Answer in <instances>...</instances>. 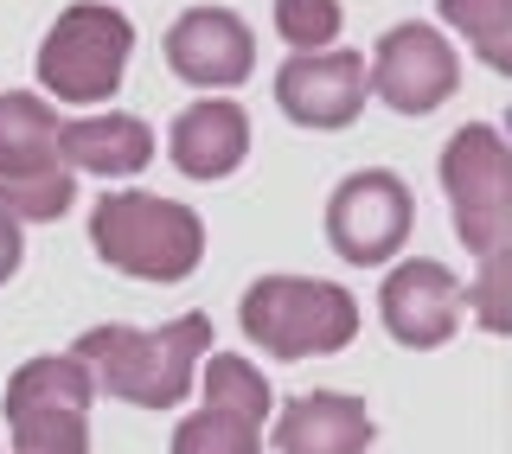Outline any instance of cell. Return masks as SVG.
<instances>
[{
	"label": "cell",
	"instance_id": "cell-1",
	"mask_svg": "<svg viewBox=\"0 0 512 454\" xmlns=\"http://www.w3.org/2000/svg\"><path fill=\"white\" fill-rule=\"evenodd\" d=\"M77 359L96 371V391L135 403V410H180L186 391H199V365L212 352V314H180L167 327H90L77 333Z\"/></svg>",
	"mask_w": 512,
	"mask_h": 454
},
{
	"label": "cell",
	"instance_id": "cell-2",
	"mask_svg": "<svg viewBox=\"0 0 512 454\" xmlns=\"http://www.w3.org/2000/svg\"><path fill=\"white\" fill-rule=\"evenodd\" d=\"M90 250L128 282L167 288V282H186L205 263V218L192 205L167 199V192L116 186L90 212Z\"/></svg>",
	"mask_w": 512,
	"mask_h": 454
},
{
	"label": "cell",
	"instance_id": "cell-3",
	"mask_svg": "<svg viewBox=\"0 0 512 454\" xmlns=\"http://www.w3.org/2000/svg\"><path fill=\"white\" fill-rule=\"evenodd\" d=\"M237 327L256 352L282 365L333 359L359 339V301L352 288L320 282V275H256L237 301Z\"/></svg>",
	"mask_w": 512,
	"mask_h": 454
},
{
	"label": "cell",
	"instance_id": "cell-4",
	"mask_svg": "<svg viewBox=\"0 0 512 454\" xmlns=\"http://www.w3.org/2000/svg\"><path fill=\"white\" fill-rule=\"evenodd\" d=\"M128 52H135V26L116 7H103V0H77L39 39V90L52 103L96 109L122 90Z\"/></svg>",
	"mask_w": 512,
	"mask_h": 454
},
{
	"label": "cell",
	"instance_id": "cell-5",
	"mask_svg": "<svg viewBox=\"0 0 512 454\" xmlns=\"http://www.w3.org/2000/svg\"><path fill=\"white\" fill-rule=\"evenodd\" d=\"M448 212H455V237L461 250L493 256L512 243V141L493 122H468L448 135V148L436 160Z\"/></svg>",
	"mask_w": 512,
	"mask_h": 454
},
{
	"label": "cell",
	"instance_id": "cell-6",
	"mask_svg": "<svg viewBox=\"0 0 512 454\" xmlns=\"http://www.w3.org/2000/svg\"><path fill=\"white\" fill-rule=\"evenodd\" d=\"M416 231V199L391 167H359L327 192V243L352 269H378Z\"/></svg>",
	"mask_w": 512,
	"mask_h": 454
},
{
	"label": "cell",
	"instance_id": "cell-7",
	"mask_svg": "<svg viewBox=\"0 0 512 454\" xmlns=\"http://www.w3.org/2000/svg\"><path fill=\"white\" fill-rule=\"evenodd\" d=\"M461 90V58L442 26L397 20L372 45V96L397 116H429Z\"/></svg>",
	"mask_w": 512,
	"mask_h": 454
},
{
	"label": "cell",
	"instance_id": "cell-8",
	"mask_svg": "<svg viewBox=\"0 0 512 454\" xmlns=\"http://www.w3.org/2000/svg\"><path fill=\"white\" fill-rule=\"evenodd\" d=\"M365 96H372V58L327 45V52H288L276 71V109L295 128L314 135H340L359 122Z\"/></svg>",
	"mask_w": 512,
	"mask_h": 454
},
{
	"label": "cell",
	"instance_id": "cell-9",
	"mask_svg": "<svg viewBox=\"0 0 512 454\" xmlns=\"http://www.w3.org/2000/svg\"><path fill=\"white\" fill-rule=\"evenodd\" d=\"M461 314H468V288L436 256H404L378 282V320L404 352H442L461 333Z\"/></svg>",
	"mask_w": 512,
	"mask_h": 454
},
{
	"label": "cell",
	"instance_id": "cell-10",
	"mask_svg": "<svg viewBox=\"0 0 512 454\" xmlns=\"http://www.w3.org/2000/svg\"><path fill=\"white\" fill-rule=\"evenodd\" d=\"M167 52V71L192 90H237L256 71V32L244 26V13L231 7H186L180 20L160 39Z\"/></svg>",
	"mask_w": 512,
	"mask_h": 454
},
{
	"label": "cell",
	"instance_id": "cell-11",
	"mask_svg": "<svg viewBox=\"0 0 512 454\" xmlns=\"http://www.w3.org/2000/svg\"><path fill=\"white\" fill-rule=\"evenodd\" d=\"M167 160L180 167V180H205V186L231 180L250 160L244 103H231V96H199V103H186L167 128Z\"/></svg>",
	"mask_w": 512,
	"mask_h": 454
},
{
	"label": "cell",
	"instance_id": "cell-12",
	"mask_svg": "<svg viewBox=\"0 0 512 454\" xmlns=\"http://www.w3.org/2000/svg\"><path fill=\"white\" fill-rule=\"evenodd\" d=\"M372 403L352 391H301L276 410V454H372Z\"/></svg>",
	"mask_w": 512,
	"mask_h": 454
},
{
	"label": "cell",
	"instance_id": "cell-13",
	"mask_svg": "<svg viewBox=\"0 0 512 454\" xmlns=\"http://www.w3.org/2000/svg\"><path fill=\"white\" fill-rule=\"evenodd\" d=\"M64 167L90 173V180H135L154 160V128L128 109H96V116L64 122Z\"/></svg>",
	"mask_w": 512,
	"mask_h": 454
},
{
	"label": "cell",
	"instance_id": "cell-14",
	"mask_svg": "<svg viewBox=\"0 0 512 454\" xmlns=\"http://www.w3.org/2000/svg\"><path fill=\"white\" fill-rule=\"evenodd\" d=\"M64 122L45 90H0V180L64 167Z\"/></svg>",
	"mask_w": 512,
	"mask_h": 454
},
{
	"label": "cell",
	"instance_id": "cell-15",
	"mask_svg": "<svg viewBox=\"0 0 512 454\" xmlns=\"http://www.w3.org/2000/svg\"><path fill=\"white\" fill-rule=\"evenodd\" d=\"M96 397H103L96 391V371L77 359V352H45V359H26L7 378L0 410H26V403H71V410H90Z\"/></svg>",
	"mask_w": 512,
	"mask_h": 454
},
{
	"label": "cell",
	"instance_id": "cell-16",
	"mask_svg": "<svg viewBox=\"0 0 512 454\" xmlns=\"http://www.w3.org/2000/svg\"><path fill=\"white\" fill-rule=\"evenodd\" d=\"M199 397L212 403V410L244 416V423H269V410H276L269 378H263L250 359H237V352H205V365H199Z\"/></svg>",
	"mask_w": 512,
	"mask_h": 454
},
{
	"label": "cell",
	"instance_id": "cell-17",
	"mask_svg": "<svg viewBox=\"0 0 512 454\" xmlns=\"http://www.w3.org/2000/svg\"><path fill=\"white\" fill-rule=\"evenodd\" d=\"M442 26L461 32V45L493 64L500 77H512V0H436Z\"/></svg>",
	"mask_w": 512,
	"mask_h": 454
},
{
	"label": "cell",
	"instance_id": "cell-18",
	"mask_svg": "<svg viewBox=\"0 0 512 454\" xmlns=\"http://www.w3.org/2000/svg\"><path fill=\"white\" fill-rule=\"evenodd\" d=\"M13 454H90V410L71 403H26L7 410Z\"/></svg>",
	"mask_w": 512,
	"mask_h": 454
},
{
	"label": "cell",
	"instance_id": "cell-19",
	"mask_svg": "<svg viewBox=\"0 0 512 454\" xmlns=\"http://www.w3.org/2000/svg\"><path fill=\"white\" fill-rule=\"evenodd\" d=\"M167 454H263V423H244V416H231V410L199 403L192 416L173 423Z\"/></svg>",
	"mask_w": 512,
	"mask_h": 454
},
{
	"label": "cell",
	"instance_id": "cell-20",
	"mask_svg": "<svg viewBox=\"0 0 512 454\" xmlns=\"http://www.w3.org/2000/svg\"><path fill=\"white\" fill-rule=\"evenodd\" d=\"M0 205H7L20 224H52L77 205V180L71 167H52V173H20V180H0Z\"/></svg>",
	"mask_w": 512,
	"mask_h": 454
},
{
	"label": "cell",
	"instance_id": "cell-21",
	"mask_svg": "<svg viewBox=\"0 0 512 454\" xmlns=\"http://www.w3.org/2000/svg\"><path fill=\"white\" fill-rule=\"evenodd\" d=\"M340 0H276V32L288 52H327V45H340Z\"/></svg>",
	"mask_w": 512,
	"mask_h": 454
},
{
	"label": "cell",
	"instance_id": "cell-22",
	"mask_svg": "<svg viewBox=\"0 0 512 454\" xmlns=\"http://www.w3.org/2000/svg\"><path fill=\"white\" fill-rule=\"evenodd\" d=\"M468 307L493 339H512V243L493 250V256H480V269L468 282Z\"/></svg>",
	"mask_w": 512,
	"mask_h": 454
},
{
	"label": "cell",
	"instance_id": "cell-23",
	"mask_svg": "<svg viewBox=\"0 0 512 454\" xmlns=\"http://www.w3.org/2000/svg\"><path fill=\"white\" fill-rule=\"evenodd\" d=\"M20 263H26V224L13 218L7 205H0V288L20 275Z\"/></svg>",
	"mask_w": 512,
	"mask_h": 454
}]
</instances>
